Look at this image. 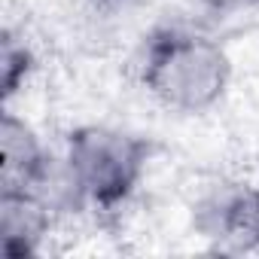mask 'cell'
I'll return each instance as SVG.
<instances>
[{
	"label": "cell",
	"mask_w": 259,
	"mask_h": 259,
	"mask_svg": "<svg viewBox=\"0 0 259 259\" xmlns=\"http://www.w3.org/2000/svg\"><path fill=\"white\" fill-rule=\"evenodd\" d=\"M135 79L156 107L174 116H204L226 101L235 61L217 34L186 22H165L144 34Z\"/></svg>",
	"instance_id": "obj_1"
},
{
	"label": "cell",
	"mask_w": 259,
	"mask_h": 259,
	"mask_svg": "<svg viewBox=\"0 0 259 259\" xmlns=\"http://www.w3.org/2000/svg\"><path fill=\"white\" fill-rule=\"evenodd\" d=\"M58 153L82 201V210L116 213L141 192L156 147L132 128L82 122L64 132Z\"/></svg>",
	"instance_id": "obj_2"
},
{
	"label": "cell",
	"mask_w": 259,
	"mask_h": 259,
	"mask_svg": "<svg viewBox=\"0 0 259 259\" xmlns=\"http://www.w3.org/2000/svg\"><path fill=\"white\" fill-rule=\"evenodd\" d=\"M198 229L229 250L259 253V186H223L198 207Z\"/></svg>",
	"instance_id": "obj_3"
},
{
	"label": "cell",
	"mask_w": 259,
	"mask_h": 259,
	"mask_svg": "<svg viewBox=\"0 0 259 259\" xmlns=\"http://www.w3.org/2000/svg\"><path fill=\"white\" fill-rule=\"evenodd\" d=\"M52 162L55 153L46 147L37 128L13 107H4V119H0V189L31 192L43 180Z\"/></svg>",
	"instance_id": "obj_4"
},
{
	"label": "cell",
	"mask_w": 259,
	"mask_h": 259,
	"mask_svg": "<svg viewBox=\"0 0 259 259\" xmlns=\"http://www.w3.org/2000/svg\"><path fill=\"white\" fill-rule=\"evenodd\" d=\"M58 217L52 207L25 189H0V253L7 259H28L43 253Z\"/></svg>",
	"instance_id": "obj_5"
},
{
	"label": "cell",
	"mask_w": 259,
	"mask_h": 259,
	"mask_svg": "<svg viewBox=\"0 0 259 259\" xmlns=\"http://www.w3.org/2000/svg\"><path fill=\"white\" fill-rule=\"evenodd\" d=\"M37 67V52L28 43V37L7 25L0 34V98H4V107H13L16 95L25 92Z\"/></svg>",
	"instance_id": "obj_6"
},
{
	"label": "cell",
	"mask_w": 259,
	"mask_h": 259,
	"mask_svg": "<svg viewBox=\"0 0 259 259\" xmlns=\"http://www.w3.org/2000/svg\"><path fill=\"white\" fill-rule=\"evenodd\" d=\"M201 7L220 16H244V13H259V0H201Z\"/></svg>",
	"instance_id": "obj_7"
},
{
	"label": "cell",
	"mask_w": 259,
	"mask_h": 259,
	"mask_svg": "<svg viewBox=\"0 0 259 259\" xmlns=\"http://www.w3.org/2000/svg\"><path fill=\"white\" fill-rule=\"evenodd\" d=\"M92 7H101V10H107V7H119V4H125V0H89Z\"/></svg>",
	"instance_id": "obj_8"
}]
</instances>
